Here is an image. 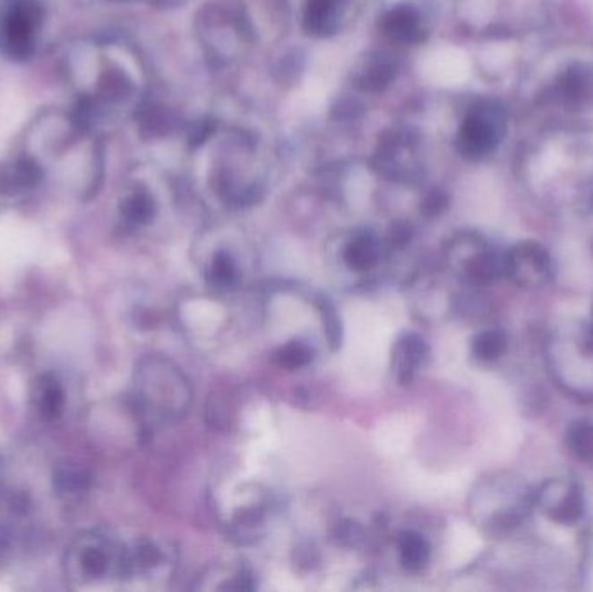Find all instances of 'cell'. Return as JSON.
<instances>
[{"label":"cell","mask_w":593,"mask_h":592,"mask_svg":"<svg viewBox=\"0 0 593 592\" xmlns=\"http://www.w3.org/2000/svg\"><path fill=\"white\" fill-rule=\"evenodd\" d=\"M398 556L406 571L417 573L429 565L432 556L431 542L415 530H405L398 535Z\"/></svg>","instance_id":"obj_9"},{"label":"cell","mask_w":593,"mask_h":592,"mask_svg":"<svg viewBox=\"0 0 593 592\" xmlns=\"http://www.w3.org/2000/svg\"><path fill=\"white\" fill-rule=\"evenodd\" d=\"M42 7L33 0L16 2L4 25V46L9 56L27 59L33 54V30L40 23Z\"/></svg>","instance_id":"obj_6"},{"label":"cell","mask_w":593,"mask_h":592,"mask_svg":"<svg viewBox=\"0 0 593 592\" xmlns=\"http://www.w3.org/2000/svg\"><path fill=\"white\" fill-rule=\"evenodd\" d=\"M451 263L460 278L472 287L491 285L505 274V257L489 252L479 243H470L467 250L455 248Z\"/></svg>","instance_id":"obj_5"},{"label":"cell","mask_w":593,"mask_h":592,"mask_svg":"<svg viewBox=\"0 0 593 592\" xmlns=\"http://www.w3.org/2000/svg\"><path fill=\"white\" fill-rule=\"evenodd\" d=\"M203 276L209 287L216 291H231L240 283L242 269L229 252L217 250L203 268Z\"/></svg>","instance_id":"obj_10"},{"label":"cell","mask_w":593,"mask_h":592,"mask_svg":"<svg viewBox=\"0 0 593 592\" xmlns=\"http://www.w3.org/2000/svg\"><path fill=\"white\" fill-rule=\"evenodd\" d=\"M135 406L155 421H179L188 414L193 393L186 374L170 360L150 356L135 369Z\"/></svg>","instance_id":"obj_1"},{"label":"cell","mask_w":593,"mask_h":592,"mask_svg":"<svg viewBox=\"0 0 593 592\" xmlns=\"http://www.w3.org/2000/svg\"><path fill=\"white\" fill-rule=\"evenodd\" d=\"M552 271V259L539 243H519L505 256V274L520 287L545 285Z\"/></svg>","instance_id":"obj_4"},{"label":"cell","mask_w":593,"mask_h":592,"mask_svg":"<svg viewBox=\"0 0 593 592\" xmlns=\"http://www.w3.org/2000/svg\"><path fill=\"white\" fill-rule=\"evenodd\" d=\"M538 502L550 519L561 525H574L583 516V493L574 483L554 482L539 493Z\"/></svg>","instance_id":"obj_7"},{"label":"cell","mask_w":593,"mask_h":592,"mask_svg":"<svg viewBox=\"0 0 593 592\" xmlns=\"http://www.w3.org/2000/svg\"><path fill=\"white\" fill-rule=\"evenodd\" d=\"M14 178L18 181V185L21 187H31L40 179V169L33 163V161H23L16 165L14 170Z\"/></svg>","instance_id":"obj_17"},{"label":"cell","mask_w":593,"mask_h":592,"mask_svg":"<svg viewBox=\"0 0 593 592\" xmlns=\"http://www.w3.org/2000/svg\"><path fill=\"white\" fill-rule=\"evenodd\" d=\"M566 443L572 457L593 466V422H572L567 430Z\"/></svg>","instance_id":"obj_15"},{"label":"cell","mask_w":593,"mask_h":592,"mask_svg":"<svg viewBox=\"0 0 593 592\" xmlns=\"http://www.w3.org/2000/svg\"><path fill=\"white\" fill-rule=\"evenodd\" d=\"M429 356V346L418 334H403L392 348L391 369L401 384H409L422 370Z\"/></svg>","instance_id":"obj_8"},{"label":"cell","mask_w":593,"mask_h":592,"mask_svg":"<svg viewBox=\"0 0 593 592\" xmlns=\"http://www.w3.org/2000/svg\"><path fill=\"white\" fill-rule=\"evenodd\" d=\"M314 354H316V351L311 343H307L304 339H292L274 350L272 363L278 369L294 372V370H300V369L307 367L314 360Z\"/></svg>","instance_id":"obj_12"},{"label":"cell","mask_w":593,"mask_h":592,"mask_svg":"<svg viewBox=\"0 0 593 592\" xmlns=\"http://www.w3.org/2000/svg\"><path fill=\"white\" fill-rule=\"evenodd\" d=\"M498 135H500V120L496 117L479 115L467 124L463 141L468 152L481 155L493 148V144L498 141Z\"/></svg>","instance_id":"obj_11"},{"label":"cell","mask_w":593,"mask_h":592,"mask_svg":"<svg viewBox=\"0 0 593 592\" xmlns=\"http://www.w3.org/2000/svg\"><path fill=\"white\" fill-rule=\"evenodd\" d=\"M151 213H153V207H151V202L146 198V196H134L131 198L125 207H124V217L129 224H144L150 221L151 217Z\"/></svg>","instance_id":"obj_16"},{"label":"cell","mask_w":593,"mask_h":592,"mask_svg":"<svg viewBox=\"0 0 593 592\" xmlns=\"http://www.w3.org/2000/svg\"><path fill=\"white\" fill-rule=\"evenodd\" d=\"M37 410L46 419H56L64 406V393L55 377L46 376L40 379L35 391Z\"/></svg>","instance_id":"obj_14"},{"label":"cell","mask_w":593,"mask_h":592,"mask_svg":"<svg viewBox=\"0 0 593 592\" xmlns=\"http://www.w3.org/2000/svg\"><path fill=\"white\" fill-rule=\"evenodd\" d=\"M509 346V337L500 328H487L476 334L470 341V353L481 363H493L500 360Z\"/></svg>","instance_id":"obj_13"},{"label":"cell","mask_w":593,"mask_h":592,"mask_svg":"<svg viewBox=\"0 0 593 592\" xmlns=\"http://www.w3.org/2000/svg\"><path fill=\"white\" fill-rule=\"evenodd\" d=\"M127 545L108 534L90 532L68 549L64 568L75 588H94L107 580L127 579Z\"/></svg>","instance_id":"obj_2"},{"label":"cell","mask_w":593,"mask_h":592,"mask_svg":"<svg viewBox=\"0 0 593 592\" xmlns=\"http://www.w3.org/2000/svg\"><path fill=\"white\" fill-rule=\"evenodd\" d=\"M337 269L348 273L357 285L368 283L383 269L385 248L374 235L356 233L337 252Z\"/></svg>","instance_id":"obj_3"}]
</instances>
